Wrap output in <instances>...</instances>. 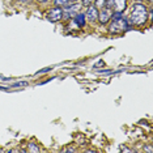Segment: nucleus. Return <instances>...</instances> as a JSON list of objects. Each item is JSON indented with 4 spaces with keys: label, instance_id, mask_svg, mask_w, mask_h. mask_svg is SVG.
Returning <instances> with one entry per match:
<instances>
[{
    "label": "nucleus",
    "instance_id": "11",
    "mask_svg": "<svg viewBox=\"0 0 153 153\" xmlns=\"http://www.w3.org/2000/svg\"><path fill=\"white\" fill-rule=\"evenodd\" d=\"M29 149H30L32 152H39V148H37L36 145L33 144V143H32V144H29Z\"/></svg>",
    "mask_w": 153,
    "mask_h": 153
},
{
    "label": "nucleus",
    "instance_id": "18",
    "mask_svg": "<svg viewBox=\"0 0 153 153\" xmlns=\"http://www.w3.org/2000/svg\"><path fill=\"white\" fill-rule=\"evenodd\" d=\"M71 1H76V0H71Z\"/></svg>",
    "mask_w": 153,
    "mask_h": 153
},
{
    "label": "nucleus",
    "instance_id": "5",
    "mask_svg": "<svg viewBox=\"0 0 153 153\" xmlns=\"http://www.w3.org/2000/svg\"><path fill=\"white\" fill-rule=\"evenodd\" d=\"M47 19L50 20V21H53V22L62 20V19H63V9L59 8V7H56V8H53L50 12H48Z\"/></svg>",
    "mask_w": 153,
    "mask_h": 153
},
{
    "label": "nucleus",
    "instance_id": "15",
    "mask_svg": "<svg viewBox=\"0 0 153 153\" xmlns=\"http://www.w3.org/2000/svg\"><path fill=\"white\" fill-rule=\"evenodd\" d=\"M101 65H103V62L101 60V62H97V63L94 64V67H101Z\"/></svg>",
    "mask_w": 153,
    "mask_h": 153
},
{
    "label": "nucleus",
    "instance_id": "9",
    "mask_svg": "<svg viewBox=\"0 0 153 153\" xmlns=\"http://www.w3.org/2000/svg\"><path fill=\"white\" fill-rule=\"evenodd\" d=\"M69 1V0H55V5H56V7H59V5H65V4H67V3Z\"/></svg>",
    "mask_w": 153,
    "mask_h": 153
},
{
    "label": "nucleus",
    "instance_id": "7",
    "mask_svg": "<svg viewBox=\"0 0 153 153\" xmlns=\"http://www.w3.org/2000/svg\"><path fill=\"white\" fill-rule=\"evenodd\" d=\"M74 17H75V19H74V22H75L79 27L85 26V21H86V19H85V15H84V13H76V15H75Z\"/></svg>",
    "mask_w": 153,
    "mask_h": 153
},
{
    "label": "nucleus",
    "instance_id": "8",
    "mask_svg": "<svg viewBox=\"0 0 153 153\" xmlns=\"http://www.w3.org/2000/svg\"><path fill=\"white\" fill-rule=\"evenodd\" d=\"M110 17H111L110 9H103L101 13H98V20H100L101 24H106L110 20Z\"/></svg>",
    "mask_w": 153,
    "mask_h": 153
},
{
    "label": "nucleus",
    "instance_id": "16",
    "mask_svg": "<svg viewBox=\"0 0 153 153\" xmlns=\"http://www.w3.org/2000/svg\"><path fill=\"white\" fill-rule=\"evenodd\" d=\"M120 151H122V152H132L131 149H127V148H123V147L120 148Z\"/></svg>",
    "mask_w": 153,
    "mask_h": 153
},
{
    "label": "nucleus",
    "instance_id": "14",
    "mask_svg": "<svg viewBox=\"0 0 153 153\" xmlns=\"http://www.w3.org/2000/svg\"><path fill=\"white\" fill-rule=\"evenodd\" d=\"M93 1H96V0H82V4L84 5H90Z\"/></svg>",
    "mask_w": 153,
    "mask_h": 153
},
{
    "label": "nucleus",
    "instance_id": "10",
    "mask_svg": "<svg viewBox=\"0 0 153 153\" xmlns=\"http://www.w3.org/2000/svg\"><path fill=\"white\" fill-rule=\"evenodd\" d=\"M97 7L96 8H103L105 7V4H106V0H97Z\"/></svg>",
    "mask_w": 153,
    "mask_h": 153
},
{
    "label": "nucleus",
    "instance_id": "4",
    "mask_svg": "<svg viewBox=\"0 0 153 153\" xmlns=\"http://www.w3.org/2000/svg\"><path fill=\"white\" fill-rule=\"evenodd\" d=\"M81 8V3H74L71 5H67L63 11V17L64 19H69V17H74L76 13H79V9Z\"/></svg>",
    "mask_w": 153,
    "mask_h": 153
},
{
    "label": "nucleus",
    "instance_id": "2",
    "mask_svg": "<svg viewBox=\"0 0 153 153\" xmlns=\"http://www.w3.org/2000/svg\"><path fill=\"white\" fill-rule=\"evenodd\" d=\"M131 21H128L126 17H120L119 20H113L110 25V32L111 33H119L123 30H130L131 27Z\"/></svg>",
    "mask_w": 153,
    "mask_h": 153
},
{
    "label": "nucleus",
    "instance_id": "17",
    "mask_svg": "<svg viewBox=\"0 0 153 153\" xmlns=\"http://www.w3.org/2000/svg\"><path fill=\"white\" fill-rule=\"evenodd\" d=\"M39 3H45V1H47V0H38Z\"/></svg>",
    "mask_w": 153,
    "mask_h": 153
},
{
    "label": "nucleus",
    "instance_id": "1",
    "mask_svg": "<svg viewBox=\"0 0 153 153\" xmlns=\"http://www.w3.org/2000/svg\"><path fill=\"white\" fill-rule=\"evenodd\" d=\"M148 19V12H147V7L141 3H136L134 4L131 9V20L130 21L135 25H144L145 21Z\"/></svg>",
    "mask_w": 153,
    "mask_h": 153
},
{
    "label": "nucleus",
    "instance_id": "6",
    "mask_svg": "<svg viewBox=\"0 0 153 153\" xmlns=\"http://www.w3.org/2000/svg\"><path fill=\"white\" fill-rule=\"evenodd\" d=\"M85 19H88L89 21H96V20L98 19V11H97L96 7L89 5L88 11L85 13Z\"/></svg>",
    "mask_w": 153,
    "mask_h": 153
},
{
    "label": "nucleus",
    "instance_id": "3",
    "mask_svg": "<svg viewBox=\"0 0 153 153\" xmlns=\"http://www.w3.org/2000/svg\"><path fill=\"white\" fill-rule=\"evenodd\" d=\"M106 8L107 9H113L115 12H123L124 8H126V0H109L107 1Z\"/></svg>",
    "mask_w": 153,
    "mask_h": 153
},
{
    "label": "nucleus",
    "instance_id": "12",
    "mask_svg": "<svg viewBox=\"0 0 153 153\" xmlns=\"http://www.w3.org/2000/svg\"><path fill=\"white\" fill-rule=\"evenodd\" d=\"M51 71V68H45V69H41V71H38L36 75H41V74H46V72Z\"/></svg>",
    "mask_w": 153,
    "mask_h": 153
},
{
    "label": "nucleus",
    "instance_id": "13",
    "mask_svg": "<svg viewBox=\"0 0 153 153\" xmlns=\"http://www.w3.org/2000/svg\"><path fill=\"white\" fill-rule=\"evenodd\" d=\"M27 84L26 81H21V82H16V84H13V86H25Z\"/></svg>",
    "mask_w": 153,
    "mask_h": 153
}]
</instances>
